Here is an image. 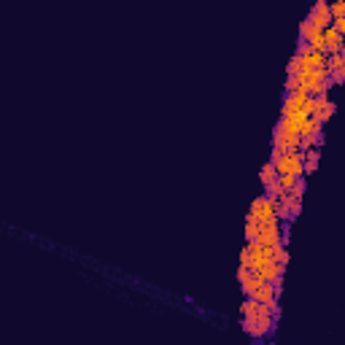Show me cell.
<instances>
[{"label": "cell", "instance_id": "1", "mask_svg": "<svg viewBox=\"0 0 345 345\" xmlns=\"http://www.w3.org/2000/svg\"><path fill=\"white\" fill-rule=\"evenodd\" d=\"M240 324H243V332H246V334H251V337H254V340H264V337H270L272 332H275V326H278V318L272 316V310L267 308V305H259L256 316H251V318H243Z\"/></svg>", "mask_w": 345, "mask_h": 345}, {"label": "cell", "instance_id": "2", "mask_svg": "<svg viewBox=\"0 0 345 345\" xmlns=\"http://www.w3.org/2000/svg\"><path fill=\"white\" fill-rule=\"evenodd\" d=\"M246 221H256V224H270V221H278V210H275V200L264 197V194H259V197L251 202V210L246 216Z\"/></svg>", "mask_w": 345, "mask_h": 345}, {"label": "cell", "instance_id": "3", "mask_svg": "<svg viewBox=\"0 0 345 345\" xmlns=\"http://www.w3.org/2000/svg\"><path fill=\"white\" fill-rule=\"evenodd\" d=\"M308 19H310L318 30H326V27H332V25H334V19H332V9H329L326 0H318V3H313V9H310V14H308Z\"/></svg>", "mask_w": 345, "mask_h": 345}, {"label": "cell", "instance_id": "4", "mask_svg": "<svg viewBox=\"0 0 345 345\" xmlns=\"http://www.w3.org/2000/svg\"><path fill=\"white\" fill-rule=\"evenodd\" d=\"M310 95L305 89L300 92H289V95H283V103H280V116H292V113H300L305 100H308Z\"/></svg>", "mask_w": 345, "mask_h": 345}, {"label": "cell", "instance_id": "5", "mask_svg": "<svg viewBox=\"0 0 345 345\" xmlns=\"http://www.w3.org/2000/svg\"><path fill=\"white\" fill-rule=\"evenodd\" d=\"M321 35H324V30H318V27L313 25V22H310L308 17H305V19L300 22V38H302V41L313 43V41H316V38H321Z\"/></svg>", "mask_w": 345, "mask_h": 345}, {"label": "cell", "instance_id": "6", "mask_svg": "<svg viewBox=\"0 0 345 345\" xmlns=\"http://www.w3.org/2000/svg\"><path fill=\"white\" fill-rule=\"evenodd\" d=\"M259 178H262V186H267L272 181H278V170H275V164H272L270 159L264 162V167L259 170Z\"/></svg>", "mask_w": 345, "mask_h": 345}, {"label": "cell", "instance_id": "7", "mask_svg": "<svg viewBox=\"0 0 345 345\" xmlns=\"http://www.w3.org/2000/svg\"><path fill=\"white\" fill-rule=\"evenodd\" d=\"M262 283H264L262 275H259V272H251V278L246 280V283H240V289H243V294H246V297H251V294H254Z\"/></svg>", "mask_w": 345, "mask_h": 345}, {"label": "cell", "instance_id": "8", "mask_svg": "<svg viewBox=\"0 0 345 345\" xmlns=\"http://www.w3.org/2000/svg\"><path fill=\"white\" fill-rule=\"evenodd\" d=\"M286 76H300V78H305V70H302V57H300V54H294V57L289 60V65H286Z\"/></svg>", "mask_w": 345, "mask_h": 345}, {"label": "cell", "instance_id": "9", "mask_svg": "<svg viewBox=\"0 0 345 345\" xmlns=\"http://www.w3.org/2000/svg\"><path fill=\"white\" fill-rule=\"evenodd\" d=\"M256 310H259V302L256 300H251V297H246L240 305V313H243V318H251V316H256Z\"/></svg>", "mask_w": 345, "mask_h": 345}, {"label": "cell", "instance_id": "10", "mask_svg": "<svg viewBox=\"0 0 345 345\" xmlns=\"http://www.w3.org/2000/svg\"><path fill=\"white\" fill-rule=\"evenodd\" d=\"M259 235H262V224H256V221H246V243L259 240Z\"/></svg>", "mask_w": 345, "mask_h": 345}, {"label": "cell", "instance_id": "11", "mask_svg": "<svg viewBox=\"0 0 345 345\" xmlns=\"http://www.w3.org/2000/svg\"><path fill=\"white\" fill-rule=\"evenodd\" d=\"M280 194H283V186H280V181H272L264 186V197H270V200H278Z\"/></svg>", "mask_w": 345, "mask_h": 345}, {"label": "cell", "instance_id": "12", "mask_svg": "<svg viewBox=\"0 0 345 345\" xmlns=\"http://www.w3.org/2000/svg\"><path fill=\"white\" fill-rule=\"evenodd\" d=\"M272 259H275L280 267H286V264H289V251H286V246H278L275 251H272Z\"/></svg>", "mask_w": 345, "mask_h": 345}, {"label": "cell", "instance_id": "13", "mask_svg": "<svg viewBox=\"0 0 345 345\" xmlns=\"http://www.w3.org/2000/svg\"><path fill=\"white\" fill-rule=\"evenodd\" d=\"M329 9H332V19L345 17V0H334V3H329Z\"/></svg>", "mask_w": 345, "mask_h": 345}, {"label": "cell", "instance_id": "14", "mask_svg": "<svg viewBox=\"0 0 345 345\" xmlns=\"http://www.w3.org/2000/svg\"><path fill=\"white\" fill-rule=\"evenodd\" d=\"M329 78H332L334 86H342V84H345V65L337 68V70H332V73H329Z\"/></svg>", "mask_w": 345, "mask_h": 345}, {"label": "cell", "instance_id": "15", "mask_svg": "<svg viewBox=\"0 0 345 345\" xmlns=\"http://www.w3.org/2000/svg\"><path fill=\"white\" fill-rule=\"evenodd\" d=\"M278 181H280V186H283V192H292L294 184L300 181V178H297V176H278Z\"/></svg>", "mask_w": 345, "mask_h": 345}, {"label": "cell", "instance_id": "16", "mask_svg": "<svg viewBox=\"0 0 345 345\" xmlns=\"http://www.w3.org/2000/svg\"><path fill=\"white\" fill-rule=\"evenodd\" d=\"M345 62H342V57L340 54H332V57H326V68H329V73H332V70H337V68H342Z\"/></svg>", "mask_w": 345, "mask_h": 345}, {"label": "cell", "instance_id": "17", "mask_svg": "<svg viewBox=\"0 0 345 345\" xmlns=\"http://www.w3.org/2000/svg\"><path fill=\"white\" fill-rule=\"evenodd\" d=\"M297 54H300V57H310V54H313V46L300 38V41H297Z\"/></svg>", "mask_w": 345, "mask_h": 345}, {"label": "cell", "instance_id": "18", "mask_svg": "<svg viewBox=\"0 0 345 345\" xmlns=\"http://www.w3.org/2000/svg\"><path fill=\"white\" fill-rule=\"evenodd\" d=\"M305 189H308V184H305V178H300V181L294 184V189H292V194H294V197H300V200H302V194H305Z\"/></svg>", "mask_w": 345, "mask_h": 345}, {"label": "cell", "instance_id": "19", "mask_svg": "<svg viewBox=\"0 0 345 345\" xmlns=\"http://www.w3.org/2000/svg\"><path fill=\"white\" fill-rule=\"evenodd\" d=\"M248 278H251V267H243V264H238V280H240V283H246Z\"/></svg>", "mask_w": 345, "mask_h": 345}, {"label": "cell", "instance_id": "20", "mask_svg": "<svg viewBox=\"0 0 345 345\" xmlns=\"http://www.w3.org/2000/svg\"><path fill=\"white\" fill-rule=\"evenodd\" d=\"M240 264H243V267H251V251H248V246H243V251H240Z\"/></svg>", "mask_w": 345, "mask_h": 345}, {"label": "cell", "instance_id": "21", "mask_svg": "<svg viewBox=\"0 0 345 345\" xmlns=\"http://www.w3.org/2000/svg\"><path fill=\"white\" fill-rule=\"evenodd\" d=\"M334 27H337V33H340V35H345V17L334 19Z\"/></svg>", "mask_w": 345, "mask_h": 345}, {"label": "cell", "instance_id": "22", "mask_svg": "<svg viewBox=\"0 0 345 345\" xmlns=\"http://www.w3.org/2000/svg\"><path fill=\"white\" fill-rule=\"evenodd\" d=\"M340 57H342V62H345V46H342V51H340Z\"/></svg>", "mask_w": 345, "mask_h": 345}]
</instances>
